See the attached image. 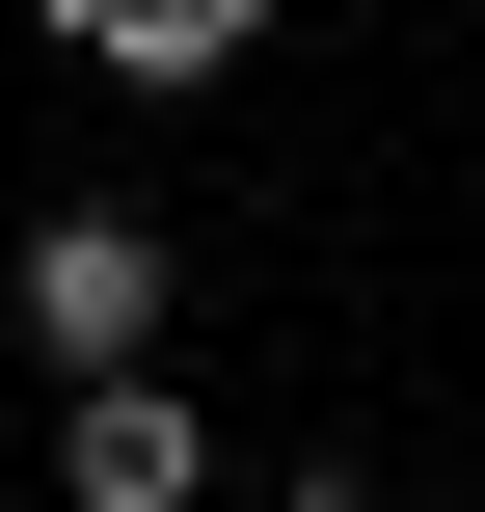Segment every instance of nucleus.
I'll return each instance as SVG.
<instances>
[{
  "label": "nucleus",
  "mask_w": 485,
  "mask_h": 512,
  "mask_svg": "<svg viewBox=\"0 0 485 512\" xmlns=\"http://www.w3.org/2000/svg\"><path fill=\"white\" fill-rule=\"evenodd\" d=\"M297 512H432V486H297Z\"/></svg>",
  "instance_id": "nucleus-4"
},
{
  "label": "nucleus",
  "mask_w": 485,
  "mask_h": 512,
  "mask_svg": "<svg viewBox=\"0 0 485 512\" xmlns=\"http://www.w3.org/2000/svg\"><path fill=\"white\" fill-rule=\"evenodd\" d=\"M216 486V405L162 378V351H108L81 405H54V512H189Z\"/></svg>",
  "instance_id": "nucleus-2"
},
{
  "label": "nucleus",
  "mask_w": 485,
  "mask_h": 512,
  "mask_svg": "<svg viewBox=\"0 0 485 512\" xmlns=\"http://www.w3.org/2000/svg\"><path fill=\"white\" fill-rule=\"evenodd\" d=\"M189 324V243L135 216V189H81V216H27V351L54 378H108V351H162Z\"/></svg>",
  "instance_id": "nucleus-1"
},
{
  "label": "nucleus",
  "mask_w": 485,
  "mask_h": 512,
  "mask_svg": "<svg viewBox=\"0 0 485 512\" xmlns=\"http://www.w3.org/2000/svg\"><path fill=\"white\" fill-rule=\"evenodd\" d=\"M27 27H81V54H108V81H216V54H243V27H270V0H27Z\"/></svg>",
  "instance_id": "nucleus-3"
}]
</instances>
